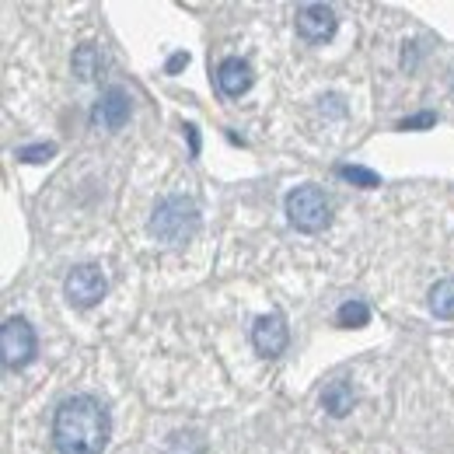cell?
<instances>
[{
	"label": "cell",
	"instance_id": "1",
	"mask_svg": "<svg viewBox=\"0 0 454 454\" xmlns=\"http://www.w3.org/2000/svg\"><path fill=\"white\" fill-rule=\"evenodd\" d=\"M109 430V409L95 395L67 398L53 416V444L59 454H102Z\"/></svg>",
	"mask_w": 454,
	"mask_h": 454
},
{
	"label": "cell",
	"instance_id": "2",
	"mask_svg": "<svg viewBox=\"0 0 454 454\" xmlns=\"http://www.w3.org/2000/svg\"><path fill=\"white\" fill-rule=\"evenodd\" d=\"M196 227H200V210H196V203H192L189 196H165V200L154 207L147 231H151L158 241H165V245H178V241H185Z\"/></svg>",
	"mask_w": 454,
	"mask_h": 454
},
{
	"label": "cell",
	"instance_id": "3",
	"mask_svg": "<svg viewBox=\"0 0 454 454\" xmlns=\"http://www.w3.org/2000/svg\"><path fill=\"white\" fill-rule=\"evenodd\" d=\"M286 221L297 231H322L329 224V200L318 185H297L286 192Z\"/></svg>",
	"mask_w": 454,
	"mask_h": 454
},
{
	"label": "cell",
	"instance_id": "4",
	"mask_svg": "<svg viewBox=\"0 0 454 454\" xmlns=\"http://www.w3.org/2000/svg\"><path fill=\"white\" fill-rule=\"evenodd\" d=\"M0 349H4V364L11 371L28 367L35 356V329L25 318H7L0 329Z\"/></svg>",
	"mask_w": 454,
	"mask_h": 454
},
{
	"label": "cell",
	"instance_id": "5",
	"mask_svg": "<svg viewBox=\"0 0 454 454\" xmlns=\"http://www.w3.org/2000/svg\"><path fill=\"white\" fill-rule=\"evenodd\" d=\"M106 277L95 270V266H74L70 273H67V280H63V294H67V301L70 304H77V308H91V304H98L102 297H106Z\"/></svg>",
	"mask_w": 454,
	"mask_h": 454
},
{
	"label": "cell",
	"instance_id": "6",
	"mask_svg": "<svg viewBox=\"0 0 454 454\" xmlns=\"http://www.w3.org/2000/svg\"><path fill=\"white\" fill-rule=\"evenodd\" d=\"M336 11L329 4H301L297 7V32L308 39V43H325L333 39L336 32Z\"/></svg>",
	"mask_w": 454,
	"mask_h": 454
},
{
	"label": "cell",
	"instance_id": "7",
	"mask_svg": "<svg viewBox=\"0 0 454 454\" xmlns=\"http://www.w3.org/2000/svg\"><path fill=\"white\" fill-rule=\"evenodd\" d=\"M286 322L284 315H262L255 325H252V346L259 349V356H266V360H273V356H280L286 349Z\"/></svg>",
	"mask_w": 454,
	"mask_h": 454
},
{
	"label": "cell",
	"instance_id": "8",
	"mask_svg": "<svg viewBox=\"0 0 454 454\" xmlns=\"http://www.w3.org/2000/svg\"><path fill=\"white\" fill-rule=\"evenodd\" d=\"M126 119H129V95H126L122 88H109V91L95 102V109H91V122H95L98 129H122Z\"/></svg>",
	"mask_w": 454,
	"mask_h": 454
},
{
	"label": "cell",
	"instance_id": "9",
	"mask_svg": "<svg viewBox=\"0 0 454 454\" xmlns=\"http://www.w3.org/2000/svg\"><path fill=\"white\" fill-rule=\"evenodd\" d=\"M214 77H217V88L224 91L227 98H238V95H245L252 88V67L241 57L221 59V67H217Z\"/></svg>",
	"mask_w": 454,
	"mask_h": 454
},
{
	"label": "cell",
	"instance_id": "10",
	"mask_svg": "<svg viewBox=\"0 0 454 454\" xmlns=\"http://www.w3.org/2000/svg\"><path fill=\"white\" fill-rule=\"evenodd\" d=\"M353 402H356V395H353V385L349 381H333L322 392V409H329V416H336V419L353 409Z\"/></svg>",
	"mask_w": 454,
	"mask_h": 454
},
{
	"label": "cell",
	"instance_id": "11",
	"mask_svg": "<svg viewBox=\"0 0 454 454\" xmlns=\"http://www.w3.org/2000/svg\"><path fill=\"white\" fill-rule=\"evenodd\" d=\"M430 311L437 318H454V277L430 286Z\"/></svg>",
	"mask_w": 454,
	"mask_h": 454
},
{
	"label": "cell",
	"instance_id": "12",
	"mask_svg": "<svg viewBox=\"0 0 454 454\" xmlns=\"http://www.w3.org/2000/svg\"><path fill=\"white\" fill-rule=\"evenodd\" d=\"M336 322H340L342 329H360V325L371 322V308L364 301H346L340 311H336Z\"/></svg>",
	"mask_w": 454,
	"mask_h": 454
},
{
	"label": "cell",
	"instance_id": "13",
	"mask_svg": "<svg viewBox=\"0 0 454 454\" xmlns=\"http://www.w3.org/2000/svg\"><path fill=\"white\" fill-rule=\"evenodd\" d=\"M95 63H98V50H95V46H81L77 57H74V70H77L84 81H91V77H95Z\"/></svg>",
	"mask_w": 454,
	"mask_h": 454
},
{
	"label": "cell",
	"instance_id": "14",
	"mask_svg": "<svg viewBox=\"0 0 454 454\" xmlns=\"http://www.w3.org/2000/svg\"><path fill=\"white\" fill-rule=\"evenodd\" d=\"M340 175H342V178H349V182H356V185H364V189H374V185H381V178H378L374 171L360 168V165H342Z\"/></svg>",
	"mask_w": 454,
	"mask_h": 454
},
{
	"label": "cell",
	"instance_id": "15",
	"mask_svg": "<svg viewBox=\"0 0 454 454\" xmlns=\"http://www.w3.org/2000/svg\"><path fill=\"white\" fill-rule=\"evenodd\" d=\"M53 154H57V147H53V144H32V147H21V151H18V158H21V161H32V165L50 161Z\"/></svg>",
	"mask_w": 454,
	"mask_h": 454
},
{
	"label": "cell",
	"instance_id": "16",
	"mask_svg": "<svg viewBox=\"0 0 454 454\" xmlns=\"http://www.w3.org/2000/svg\"><path fill=\"white\" fill-rule=\"evenodd\" d=\"M430 122H434V115L423 113V115H416V119H405V122H402V129H416V126H430Z\"/></svg>",
	"mask_w": 454,
	"mask_h": 454
},
{
	"label": "cell",
	"instance_id": "17",
	"mask_svg": "<svg viewBox=\"0 0 454 454\" xmlns=\"http://www.w3.org/2000/svg\"><path fill=\"white\" fill-rule=\"evenodd\" d=\"M189 129V144H192V154H200V137H196V126H185Z\"/></svg>",
	"mask_w": 454,
	"mask_h": 454
},
{
	"label": "cell",
	"instance_id": "18",
	"mask_svg": "<svg viewBox=\"0 0 454 454\" xmlns=\"http://www.w3.org/2000/svg\"><path fill=\"white\" fill-rule=\"evenodd\" d=\"M185 59H189V57H185V53H178V57H171V59H168V74H175V70H178V67H182Z\"/></svg>",
	"mask_w": 454,
	"mask_h": 454
}]
</instances>
